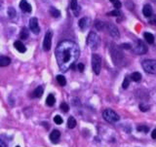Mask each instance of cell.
Returning a JSON list of instances; mask_svg holds the SVG:
<instances>
[{
	"mask_svg": "<svg viewBox=\"0 0 156 147\" xmlns=\"http://www.w3.org/2000/svg\"><path fill=\"white\" fill-rule=\"evenodd\" d=\"M55 102H56V98H55L54 96L49 95L47 96V98H46V104H47L48 106H53V105L55 104Z\"/></svg>",
	"mask_w": 156,
	"mask_h": 147,
	"instance_id": "19",
	"label": "cell"
},
{
	"mask_svg": "<svg viewBox=\"0 0 156 147\" xmlns=\"http://www.w3.org/2000/svg\"><path fill=\"white\" fill-rule=\"evenodd\" d=\"M129 85H130V78L128 77V76H126L125 79H124V81H123L122 88L123 89H127L128 87H129Z\"/></svg>",
	"mask_w": 156,
	"mask_h": 147,
	"instance_id": "29",
	"label": "cell"
},
{
	"mask_svg": "<svg viewBox=\"0 0 156 147\" xmlns=\"http://www.w3.org/2000/svg\"><path fill=\"white\" fill-rule=\"evenodd\" d=\"M90 24H91V20L89 19V18H87V17L82 18V19L79 20V22H78L79 27L82 29V30H85V29L88 28L89 26H90Z\"/></svg>",
	"mask_w": 156,
	"mask_h": 147,
	"instance_id": "11",
	"label": "cell"
},
{
	"mask_svg": "<svg viewBox=\"0 0 156 147\" xmlns=\"http://www.w3.org/2000/svg\"><path fill=\"white\" fill-rule=\"evenodd\" d=\"M77 68H78V70H79L80 72H83V70H84L85 66H84V64H83V63H78Z\"/></svg>",
	"mask_w": 156,
	"mask_h": 147,
	"instance_id": "36",
	"label": "cell"
},
{
	"mask_svg": "<svg viewBox=\"0 0 156 147\" xmlns=\"http://www.w3.org/2000/svg\"><path fill=\"white\" fill-rule=\"evenodd\" d=\"M32 94H33L32 95L33 98H41L42 95H43V87L42 86L37 87V88L34 90V92Z\"/></svg>",
	"mask_w": 156,
	"mask_h": 147,
	"instance_id": "18",
	"label": "cell"
},
{
	"mask_svg": "<svg viewBox=\"0 0 156 147\" xmlns=\"http://www.w3.org/2000/svg\"><path fill=\"white\" fill-rule=\"evenodd\" d=\"M110 53H111V57H112V59H113L114 63H115V64H119V63H121V61H122V59H123V54L120 52V50H119L115 45L111 44Z\"/></svg>",
	"mask_w": 156,
	"mask_h": 147,
	"instance_id": "6",
	"label": "cell"
},
{
	"mask_svg": "<svg viewBox=\"0 0 156 147\" xmlns=\"http://www.w3.org/2000/svg\"><path fill=\"white\" fill-rule=\"evenodd\" d=\"M52 38H53V32L51 30H48L46 32L43 40V50L46 52L50 51L52 46Z\"/></svg>",
	"mask_w": 156,
	"mask_h": 147,
	"instance_id": "7",
	"label": "cell"
},
{
	"mask_svg": "<svg viewBox=\"0 0 156 147\" xmlns=\"http://www.w3.org/2000/svg\"><path fill=\"white\" fill-rule=\"evenodd\" d=\"M143 37L148 44H153V43H154V36L151 33H149V32H144Z\"/></svg>",
	"mask_w": 156,
	"mask_h": 147,
	"instance_id": "17",
	"label": "cell"
},
{
	"mask_svg": "<svg viewBox=\"0 0 156 147\" xmlns=\"http://www.w3.org/2000/svg\"><path fill=\"white\" fill-rule=\"evenodd\" d=\"M70 8H71V10H73V11L76 10L78 8L77 0H71V2H70Z\"/></svg>",
	"mask_w": 156,
	"mask_h": 147,
	"instance_id": "31",
	"label": "cell"
},
{
	"mask_svg": "<svg viewBox=\"0 0 156 147\" xmlns=\"http://www.w3.org/2000/svg\"><path fill=\"white\" fill-rule=\"evenodd\" d=\"M50 14H51V16L54 18H59V16H61V12H59L57 8H55V7H52V8L50 9Z\"/></svg>",
	"mask_w": 156,
	"mask_h": 147,
	"instance_id": "25",
	"label": "cell"
},
{
	"mask_svg": "<svg viewBox=\"0 0 156 147\" xmlns=\"http://www.w3.org/2000/svg\"><path fill=\"white\" fill-rule=\"evenodd\" d=\"M108 16H111V17H120L121 16V12L118 10V9H115V10L111 11V12L108 13Z\"/></svg>",
	"mask_w": 156,
	"mask_h": 147,
	"instance_id": "28",
	"label": "cell"
},
{
	"mask_svg": "<svg viewBox=\"0 0 156 147\" xmlns=\"http://www.w3.org/2000/svg\"><path fill=\"white\" fill-rule=\"evenodd\" d=\"M122 49H126V50H130L131 49V45L130 44H122L120 46Z\"/></svg>",
	"mask_w": 156,
	"mask_h": 147,
	"instance_id": "37",
	"label": "cell"
},
{
	"mask_svg": "<svg viewBox=\"0 0 156 147\" xmlns=\"http://www.w3.org/2000/svg\"><path fill=\"white\" fill-rule=\"evenodd\" d=\"M151 137H152L153 139H156V129L152 131V132H151Z\"/></svg>",
	"mask_w": 156,
	"mask_h": 147,
	"instance_id": "38",
	"label": "cell"
},
{
	"mask_svg": "<svg viewBox=\"0 0 156 147\" xmlns=\"http://www.w3.org/2000/svg\"><path fill=\"white\" fill-rule=\"evenodd\" d=\"M92 67L95 74L98 75L102 69V58L98 54H93L92 56Z\"/></svg>",
	"mask_w": 156,
	"mask_h": 147,
	"instance_id": "5",
	"label": "cell"
},
{
	"mask_svg": "<svg viewBox=\"0 0 156 147\" xmlns=\"http://www.w3.org/2000/svg\"><path fill=\"white\" fill-rule=\"evenodd\" d=\"M148 20H149V24H152V26H156V16H151V17L148 18Z\"/></svg>",
	"mask_w": 156,
	"mask_h": 147,
	"instance_id": "34",
	"label": "cell"
},
{
	"mask_svg": "<svg viewBox=\"0 0 156 147\" xmlns=\"http://www.w3.org/2000/svg\"><path fill=\"white\" fill-rule=\"evenodd\" d=\"M131 80L134 82H139L141 80V74L139 72H133L131 74Z\"/></svg>",
	"mask_w": 156,
	"mask_h": 147,
	"instance_id": "21",
	"label": "cell"
},
{
	"mask_svg": "<svg viewBox=\"0 0 156 147\" xmlns=\"http://www.w3.org/2000/svg\"><path fill=\"white\" fill-rule=\"evenodd\" d=\"M57 81H58V83L59 84V86H65L66 84V79L65 78V76H63V75H58L57 76Z\"/></svg>",
	"mask_w": 156,
	"mask_h": 147,
	"instance_id": "26",
	"label": "cell"
},
{
	"mask_svg": "<svg viewBox=\"0 0 156 147\" xmlns=\"http://www.w3.org/2000/svg\"><path fill=\"white\" fill-rule=\"evenodd\" d=\"M139 108L141 111H143V112H146L147 110H149V106H146V105H144L143 103H141L139 104Z\"/></svg>",
	"mask_w": 156,
	"mask_h": 147,
	"instance_id": "33",
	"label": "cell"
},
{
	"mask_svg": "<svg viewBox=\"0 0 156 147\" xmlns=\"http://www.w3.org/2000/svg\"><path fill=\"white\" fill-rule=\"evenodd\" d=\"M11 63V59L8 57H0V66L1 67H4V66H7Z\"/></svg>",
	"mask_w": 156,
	"mask_h": 147,
	"instance_id": "16",
	"label": "cell"
},
{
	"mask_svg": "<svg viewBox=\"0 0 156 147\" xmlns=\"http://www.w3.org/2000/svg\"><path fill=\"white\" fill-rule=\"evenodd\" d=\"M1 5H2V3H1V1H0V8H1Z\"/></svg>",
	"mask_w": 156,
	"mask_h": 147,
	"instance_id": "40",
	"label": "cell"
},
{
	"mask_svg": "<svg viewBox=\"0 0 156 147\" xmlns=\"http://www.w3.org/2000/svg\"><path fill=\"white\" fill-rule=\"evenodd\" d=\"M137 131L141 132H144V134H147V132H149V128L145 125H139L137 127Z\"/></svg>",
	"mask_w": 156,
	"mask_h": 147,
	"instance_id": "24",
	"label": "cell"
},
{
	"mask_svg": "<svg viewBox=\"0 0 156 147\" xmlns=\"http://www.w3.org/2000/svg\"><path fill=\"white\" fill-rule=\"evenodd\" d=\"M14 47H15L20 53H26V48L24 47V45L22 44L20 41H16V42L14 43Z\"/></svg>",
	"mask_w": 156,
	"mask_h": 147,
	"instance_id": "15",
	"label": "cell"
},
{
	"mask_svg": "<svg viewBox=\"0 0 156 147\" xmlns=\"http://www.w3.org/2000/svg\"><path fill=\"white\" fill-rule=\"evenodd\" d=\"M143 68L145 72L150 74H156V61L155 59H144L141 63Z\"/></svg>",
	"mask_w": 156,
	"mask_h": 147,
	"instance_id": "3",
	"label": "cell"
},
{
	"mask_svg": "<svg viewBox=\"0 0 156 147\" xmlns=\"http://www.w3.org/2000/svg\"><path fill=\"white\" fill-rule=\"evenodd\" d=\"M133 50H134V52L137 55H143L147 52V48H146L145 44L141 40L136 41V44L133 46Z\"/></svg>",
	"mask_w": 156,
	"mask_h": 147,
	"instance_id": "8",
	"label": "cell"
},
{
	"mask_svg": "<svg viewBox=\"0 0 156 147\" xmlns=\"http://www.w3.org/2000/svg\"><path fill=\"white\" fill-rule=\"evenodd\" d=\"M29 28L34 34H38L40 32V27L38 24V20L36 18H31L29 20Z\"/></svg>",
	"mask_w": 156,
	"mask_h": 147,
	"instance_id": "10",
	"label": "cell"
},
{
	"mask_svg": "<svg viewBox=\"0 0 156 147\" xmlns=\"http://www.w3.org/2000/svg\"><path fill=\"white\" fill-rule=\"evenodd\" d=\"M20 8L22 9V11H24V12H26V13L31 12V5L26 1V0H20Z\"/></svg>",
	"mask_w": 156,
	"mask_h": 147,
	"instance_id": "12",
	"label": "cell"
},
{
	"mask_svg": "<svg viewBox=\"0 0 156 147\" xmlns=\"http://www.w3.org/2000/svg\"><path fill=\"white\" fill-rule=\"evenodd\" d=\"M61 109L63 110V112H68V110H69V107H68L67 103L66 102H63L61 104Z\"/></svg>",
	"mask_w": 156,
	"mask_h": 147,
	"instance_id": "32",
	"label": "cell"
},
{
	"mask_svg": "<svg viewBox=\"0 0 156 147\" xmlns=\"http://www.w3.org/2000/svg\"><path fill=\"white\" fill-rule=\"evenodd\" d=\"M0 147H7V144L4 141H2L1 139H0Z\"/></svg>",
	"mask_w": 156,
	"mask_h": 147,
	"instance_id": "39",
	"label": "cell"
},
{
	"mask_svg": "<svg viewBox=\"0 0 156 147\" xmlns=\"http://www.w3.org/2000/svg\"><path fill=\"white\" fill-rule=\"evenodd\" d=\"M113 5H114V8L119 10V9L121 8V2L119 1V0H115V1L113 2Z\"/></svg>",
	"mask_w": 156,
	"mask_h": 147,
	"instance_id": "35",
	"label": "cell"
},
{
	"mask_svg": "<svg viewBox=\"0 0 156 147\" xmlns=\"http://www.w3.org/2000/svg\"><path fill=\"white\" fill-rule=\"evenodd\" d=\"M102 117L106 122L108 123H115V122L119 121L120 117H119L118 114L116 113L115 111H113L112 109H105L104 112H102Z\"/></svg>",
	"mask_w": 156,
	"mask_h": 147,
	"instance_id": "4",
	"label": "cell"
},
{
	"mask_svg": "<svg viewBox=\"0 0 156 147\" xmlns=\"http://www.w3.org/2000/svg\"><path fill=\"white\" fill-rule=\"evenodd\" d=\"M152 1H154V2H156V0H152Z\"/></svg>",
	"mask_w": 156,
	"mask_h": 147,
	"instance_id": "42",
	"label": "cell"
},
{
	"mask_svg": "<svg viewBox=\"0 0 156 147\" xmlns=\"http://www.w3.org/2000/svg\"><path fill=\"white\" fill-rule=\"evenodd\" d=\"M79 47L72 41H63L56 49L58 64L63 72L74 67V63L79 58Z\"/></svg>",
	"mask_w": 156,
	"mask_h": 147,
	"instance_id": "1",
	"label": "cell"
},
{
	"mask_svg": "<svg viewBox=\"0 0 156 147\" xmlns=\"http://www.w3.org/2000/svg\"><path fill=\"white\" fill-rule=\"evenodd\" d=\"M59 137H61V132L58 130H54L53 132L50 134V139L53 143H58Z\"/></svg>",
	"mask_w": 156,
	"mask_h": 147,
	"instance_id": "13",
	"label": "cell"
},
{
	"mask_svg": "<svg viewBox=\"0 0 156 147\" xmlns=\"http://www.w3.org/2000/svg\"><path fill=\"white\" fill-rule=\"evenodd\" d=\"M17 147H20V146H17Z\"/></svg>",
	"mask_w": 156,
	"mask_h": 147,
	"instance_id": "43",
	"label": "cell"
},
{
	"mask_svg": "<svg viewBox=\"0 0 156 147\" xmlns=\"http://www.w3.org/2000/svg\"><path fill=\"white\" fill-rule=\"evenodd\" d=\"M105 29H107L108 33L110 34V36H112L113 38H119L120 37V33H119L118 28L114 26L113 24H110V22H106L105 24Z\"/></svg>",
	"mask_w": 156,
	"mask_h": 147,
	"instance_id": "9",
	"label": "cell"
},
{
	"mask_svg": "<svg viewBox=\"0 0 156 147\" xmlns=\"http://www.w3.org/2000/svg\"><path fill=\"white\" fill-rule=\"evenodd\" d=\"M110 1L112 2V3H113V2H114V1H115V0H110Z\"/></svg>",
	"mask_w": 156,
	"mask_h": 147,
	"instance_id": "41",
	"label": "cell"
},
{
	"mask_svg": "<svg viewBox=\"0 0 156 147\" xmlns=\"http://www.w3.org/2000/svg\"><path fill=\"white\" fill-rule=\"evenodd\" d=\"M28 36H29L28 29H27L26 27H22V31H20V39H24V40H26V39L28 38Z\"/></svg>",
	"mask_w": 156,
	"mask_h": 147,
	"instance_id": "22",
	"label": "cell"
},
{
	"mask_svg": "<svg viewBox=\"0 0 156 147\" xmlns=\"http://www.w3.org/2000/svg\"><path fill=\"white\" fill-rule=\"evenodd\" d=\"M105 24H106V22H102V20H96L95 27L98 29V30H104Z\"/></svg>",
	"mask_w": 156,
	"mask_h": 147,
	"instance_id": "20",
	"label": "cell"
},
{
	"mask_svg": "<svg viewBox=\"0 0 156 147\" xmlns=\"http://www.w3.org/2000/svg\"><path fill=\"white\" fill-rule=\"evenodd\" d=\"M67 127L69 129H74L76 127V120L71 116L68 118V121H67Z\"/></svg>",
	"mask_w": 156,
	"mask_h": 147,
	"instance_id": "23",
	"label": "cell"
},
{
	"mask_svg": "<svg viewBox=\"0 0 156 147\" xmlns=\"http://www.w3.org/2000/svg\"><path fill=\"white\" fill-rule=\"evenodd\" d=\"M54 122L57 124V125H61V124H63V118H61V117L59 116V115H57V116L54 117Z\"/></svg>",
	"mask_w": 156,
	"mask_h": 147,
	"instance_id": "30",
	"label": "cell"
},
{
	"mask_svg": "<svg viewBox=\"0 0 156 147\" xmlns=\"http://www.w3.org/2000/svg\"><path fill=\"white\" fill-rule=\"evenodd\" d=\"M16 15H17V12H16V10L13 8V7H9L8 8V16L10 18H15Z\"/></svg>",
	"mask_w": 156,
	"mask_h": 147,
	"instance_id": "27",
	"label": "cell"
},
{
	"mask_svg": "<svg viewBox=\"0 0 156 147\" xmlns=\"http://www.w3.org/2000/svg\"><path fill=\"white\" fill-rule=\"evenodd\" d=\"M152 8H151V6L150 5H148V4H146V5H144L143 6V16L144 17H146V18H149L152 16Z\"/></svg>",
	"mask_w": 156,
	"mask_h": 147,
	"instance_id": "14",
	"label": "cell"
},
{
	"mask_svg": "<svg viewBox=\"0 0 156 147\" xmlns=\"http://www.w3.org/2000/svg\"><path fill=\"white\" fill-rule=\"evenodd\" d=\"M87 45L91 48L92 50L98 49V45H100V37L96 32L91 31L89 33L88 37H87Z\"/></svg>",
	"mask_w": 156,
	"mask_h": 147,
	"instance_id": "2",
	"label": "cell"
}]
</instances>
